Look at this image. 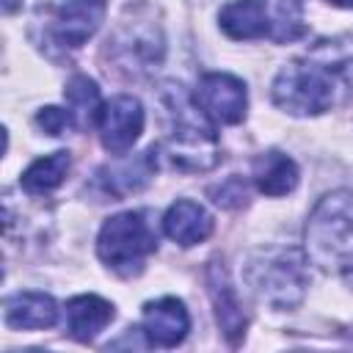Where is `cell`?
Returning a JSON list of instances; mask_svg holds the SVG:
<instances>
[{
    "label": "cell",
    "mask_w": 353,
    "mask_h": 353,
    "mask_svg": "<svg viewBox=\"0 0 353 353\" xmlns=\"http://www.w3.org/2000/svg\"><path fill=\"white\" fill-rule=\"evenodd\" d=\"M163 105L168 110V138L163 157L182 171H207L218 163V143L212 121L179 85H165Z\"/></svg>",
    "instance_id": "cell-1"
},
{
    "label": "cell",
    "mask_w": 353,
    "mask_h": 353,
    "mask_svg": "<svg viewBox=\"0 0 353 353\" xmlns=\"http://www.w3.org/2000/svg\"><path fill=\"white\" fill-rule=\"evenodd\" d=\"M306 256L328 273L353 270V190L325 193L306 221Z\"/></svg>",
    "instance_id": "cell-2"
},
{
    "label": "cell",
    "mask_w": 353,
    "mask_h": 353,
    "mask_svg": "<svg viewBox=\"0 0 353 353\" xmlns=\"http://www.w3.org/2000/svg\"><path fill=\"white\" fill-rule=\"evenodd\" d=\"M342 91V66L320 58L290 61L273 80V102L292 116H317L336 105Z\"/></svg>",
    "instance_id": "cell-3"
},
{
    "label": "cell",
    "mask_w": 353,
    "mask_h": 353,
    "mask_svg": "<svg viewBox=\"0 0 353 353\" xmlns=\"http://www.w3.org/2000/svg\"><path fill=\"white\" fill-rule=\"evenodd\" d=\"M245 279L259 301L273 309H292L303 301L309 287L306 256L298 248H262L251 256Z\"/></svg>",
    "instance_id": "cell-4"
},
{
    "label": "cell",
    "mask_w": 353,
    "mask_h": 353,
    "mask_svg": "<svg viewBox=\"0 0 353 353\" xmlns=\"http://www.w3.org/2000/svg\"><path fill=\"white\" fill-rule=\"evenodd\" d=\"M154 248H157V234L152 232L143 212L135 210L108 218L97 237L99 259L124 279L138 276L146 259L154 254Z\"/></svg>",
    "instance_id": "cell-5"
},
{
    "label": "cell",
    "mask_w": 353,
    "mask_h": 353,
    "mask_svg": "<svg viewBox=\"0 0 353 353\" xmlns=\"http://www.w3.org/2000/svg\"><path fill=\"white\" fill-rule=\"evenodd\" d=\"M221 30L229 39L245 41V39H276L290 41L303 33L301 11L292 0H281L276 14H270L268 0H232L218 14Z\"/></svg>",
    "instance_id": "cell-6"
},
{
    "label": "cell",
    "mask_w": 353,
    "mask_h": 353,
    "mask_svg": "<svg viewBox=\"0 0 353 353\" xmlns=\"http://www.w3.org/2000/svg\"><path fill=\"white\" fill-rule=\"evenodd\" d=\"M108 55L116 63V69H121L124 74L132 77L149 74L152 69H157V63L165 55V39L160 25L152 17H141L138 11H132V17H124L110 33Z\"/></svg>",
    "instance_id": "cell-7"
},
{
    "label": "cell",
    "mask_w": 353,
    "mask_h": 353,
    "mask_svg": "<svg viewBox=\"0 0 353 353\" xmlns=\"http://www.w3.org/2000/svg\"><path fill=\"white\" fill-rule=\"evenodd\" d=\"M193 99L212 124H237L245 119L248 94H245V83L234 74L226 72L204 74L199 80Z\"/></svg>",
    "instance_id": "cell-8"
},
{
    "label": "cell",
    "mask_w": 353,
    "mask_h": 353,
    "mask_svg": "<svg viewBox=\"0 0 353 353\" xmlns=\"http://www.w3.org/2000/svg\"><path fill=\"white\" fill-rule=\"evenodd\" d=\"M99 138L110 154H124L143 132V105L135 97H113L99 113Z\"/></svg>",
    "instance_id": "cell-9"
},
{
    "label": "cell",
    "mask_w": 353,
    "mask_h": 353,
    "mask_svg": "<svg viewBox=\"0 0 353 353\" xmlns=\"http://www.w3.org/2000/svg\"><path fill=\"white\" fill-rule=\"evenodd\" d=\"M141 331L149 345L157 347H174L179 345L190 331V317L182 301L176 298H157L143 306Z\"/></svg>",
    "instance_id": "cell-10"
},
{
    "label": "cell",
    "mask_w": 353,
    "mask_h": 353,
    "mask_svg": "<svg viewBox=\"0 0 353 353\" xmlns=\"http://www.w3.org/2000/svg\"><path fill=\"white\" fill-rule=\"evenodd\" d=\"M108 11V0H66L52 22V36L63 47L85 44L102 25Z\"/></svg>",
    "instance_id": "cell-11"
},
{
    "label": "cell",
    "mask_w": 353,
    "mask_h": 353,
    "mask_svg": "<svg viewBox=\"0 0 353 353\" xmlns=\"http://www.w3.org/2000/svg\"><path fill=\"white\" fill-rule=\"evenodd\" d=\"M154 171H157V149L152 146L149 152L138 154L135 160H124V163L99 168L97 185H99L105 193L121 199V196H127V193L141 190V188L154 176Z\"/></svg>",
    "instance_id": "cell-12"
},
{
    "label": "cell",
    "mask_w": 353,
    "mask_h": 353,
    "mask_svg": "<svg viewBox=\"0 0 353 353\" xmlns=\"http://www.w3.org/2000/svg\"><path fill=\"white\" fill-rule=\"evenodd\" d=\"M163 229L174 243L188 248V245H196L212 234V218L201 204H196L190 199H179L165 210Z\"/></svg>",
    "instance_id": "cell-13"
},
{
    "label": "cell",
    "mask_w": 353,
    "mask_h": 353,
    "mask_svg": "<svg viewBox=\"0 0 353 353\" xmlns=\"http://www.w3.org/2000/svg\"><path fill=\"white\" fill-rule=\"evenodd\" d=\"M207 284H210V295H212V303H215V317H218L221 331L226 334L229 342H237L245 334V314H243V306L237 301L234 287L226 279V270L218 262L210 265Z\"/></svg>",
    "instance_id": "cell-14"
},
{
    "label": "cell",
    "mask_w": 353,
    "mask_h": 353,
    "mask_svg": "<svg viewBox=\"0 0 353 353\" xmlns=\"http://www.w3.org/2000/svg\"><path fill=\"white\" fill-rule=\"evenodd\" d=\"M58 320V303L44 292H14L6 301V323L22 331L50 328Z\"/></svg>",
    "instance_id": "cell-15"
},
{
    "label": "cell",
    "mask_w": 353,
    "mask_h": 353,
    "mask_svg": "<svg viewBox=\"0 0 353 353\" xmlns=\"http://www.w3.org/2000/svg\"><path fill=\"white\" fill-rule=\"evenodd\" d=\"M113 303L99 295H77L66 303V328L77 342H91L110 320Z\"/></svg>",
    "instance_id": "cell-16"
},
{
    "label": "cell",
    "mask_w": 353,
    "mask_h": 353,
    "mask_svg": "<svg viewBox=\"0 0 353 353\" xmlns=\"http://www.w3.org/2000/svg\"><path fill=\"white\" fill-rule=\"evenodd\" d=\"M254 182L265 196H287L298 185V165L284 152H265L254 160Z\"/></svg>",
    "instance_id": "cell-17"
},
{
    "label": "cell",
    "mask_w": 353,
    "mask_h": 353,
    "mask_svg": "<svg viewBox=\"0 0 353 353\" xmlns=\"http://www.w3.org/2000/svg\"><path fill=\"white\" fill-rule=\"evenodd\" d=\"M69 168H72V154L61 149V152H52V154H47V157L33 160V163L25 168L19 185H22L30 196H41V193L55 190V188L66 179Z\"/></svg>",
    "instance_id": "cell-18"
},
{
    "label": "cell",
    "mask_w": 353,
    "mask_h": 353,
    "mask_svg": "<svg viewBox=\"0 0 353 353\" xmlns=\"http://www.w3.org/2000/svg\"><path fill=\"white\" fill-rule=\"evenodd\" d=\"M63 97H66V108H69V110L74 113V119H77V127H91V124L99 121V113H102L105 102H102L99 88H97V83H94L91 77L74 74V77L66 83Z\"/></svg>",
    "instance_id": "cell-19"
},
{
    "label": "cell",
    "mask_w": 353,
    "mask_h": 353,
    "mask_svg": "<svg viewBox=\"0 0 353 353\" xmlns=\"http://www.w3.org/2000/svg\"><path fill=\"white\" fill-rule=\"evenodd\" d=\"M36 124L44 130V132H50V135H66V132H72V130H77V119H74V113L69 110V108H41L39 113H36Z\"/></svg>",
    "instance_id": "cell-20"
},
{
    "label": "cell",
    "mask_w": 353,
    "mask_h": 353,
    "mask_svg": "<svg viewBox=\"0 0 353 353\" xmlns=\"http://www.w3.org/2000/svg\"><path fill=\"white\" fill-rule=\"evenodd\" d=\"M17 6H19V0H3V11H6V14H11Z\"/></svg>",
    "instance_id": "cell-21"
},
{
    "label": "cell",
    "mask_w": 353,
    "mask_h": 353,
    "mask_svg": "<svg viewBox=\"0 0 353 353\" xmlns=\"http://www.w3.org/2000/svg\"><path fill=\"white\" fill-rule=\"evenodd\" d=\"M331 6H339V8H353V0H328Z\"/></svg>",
    "instance_id": "cell-22"
}]
</instances>
